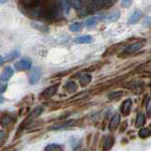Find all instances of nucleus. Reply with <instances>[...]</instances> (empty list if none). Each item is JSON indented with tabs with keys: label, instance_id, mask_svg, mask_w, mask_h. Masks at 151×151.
I'll return each mask as SVG.
<instances>
[{
	"label": "nucleus",
	"instance_id": "nucleus-1",
	"mask_svg": "<svg viewBox=\"0 0 151 151\" xmlns=\"http://www.w3.org/2000/svg\"><path fill=\"white\" fill-rule=\"evenodd\" d=\"M42 76V71L40 68L34 67L32 68L29 72V82L30 84H35L37 81H39V79Z\"/></svg>",
	"mask_w": 151,
	"mask_h": 151
},
{
	"label": "nucleus",
	"instance_id": "nucleus-2",
	"mask_svg": "<svg viewBox=\"0 0 151 151\" xmlns=\"http://www.w3.org/2000/svg\"><path fill=\"white\" fill-rule=\"evenodd\" d=\"M14 67L18 71H24V70H28L31 67V63L27 60H20L15 63Z\"/></svg>",
	"mask_w": 151,
	"mask_h": 151
},
{
	"label": "nucleus",
	"instance_id": "nucleus-3",
	"mask_svg": "<svg viewBox=\"0 0 151 151\" xmlns=\"http://www.w3.org/2000/svg\"><path fill=\"white\" fill-rule=\"evenodd\" d=\"M110 1V0H92L91 4H90V11L94 12L97 11V9H101L102 7H104L105 5H107V3Z\"/></svg>",
	"mask_w": 151,
	"mask_h": 151
},
{
	"label": "nucleus",
	"instance_id": "nucleus-4",
	"mask_svg": "<svg viewBox=\"0 0 151 151\" xmlns=\"http://www.w3.org/2000/svg\"><path fill=\"white\" fill-rule=\"evenodd\" d=\"M131 106H132L131 99H126V100L122 103L121 108H120V111L122 112V114L124 116L129 115L130 111H131Z\"/></svg>",
	"mask_w": 151,
	"mask_h": 151
},
{
	"label": "nucleus",
	"instance_id": "nucleus-5",
	"mask_svg": "<svg viewBox=\"0 0 151 151\" xmlns=\"http://www.w3.org/2000/svg\"><path fill=\"white\" fill-rule=\"evenodd\" d=\"M120 17V12L118 9H113V11L110 12L108 14H106L105 17H104V21L105 22H114L116 21L118 18Z\"/></svg>",
	"mask_w": 151,
	"mask_h": 151
},
{
	"label": "nucleus",
	"instance_id": "nucleus-6",
	"mask_svg": "<svg viewBox=\"0 0 151 151\" xmlns=\"http://www.w3.org/2000/svg\"><path fill=\"white\" fill-rule=\"evenodd\" d=\"M120 124V114L118 113H114V115L111 117V119L110 120V123H109V129L111 131L116 129L118 126Z\"/></svg>",
	"mask_w": 151,
	"mask_h": 151
},
{
	"label": "nucleus",
	"instance_id": "nucleus-7",
	"mask_svg": "<svg viewBox=\"0 0 151 151\" xmlns=\"http://www.w3.org/2000/svg\"><path fill=\"white\" fill-rule=\"evenodd\" d=\"M142 47H143V44L142 42H134V44H131L129 45H127L126 47V49L124 51L125 54H131L134 53V52L139 51Z\"/></svg>",
	"mask_w": 151,
	"mask_h": 151
},
{
	"label": "nucleus",
	"instance_id": "nucleus-8",
	"mask_svg": "<svg viewBox=\"0 0 151 151\" xmlns=\"http://www.w3.org/2000/svg\"><path fill=\"white\" fill-rule=\"evenodd\" d=\"M58 87L59 85L56 84V85H53V86H50L47 89H45L44 92H42V96L44 98H49L51 96H53L54 94L56 93V92L58 91Z\"/></svg>",
	"mask_w": 151,
	"mask_h": 151
},
{
	"label": "nucleus",
	"instance_id": "nucleus-9",
	"mask_svg": "<svg viewBox=\"0 0 151 151\" xmlns=\"http://www.w3.org/2000/svg\"><path fill=\"white\" fill-rule=\"evenodd\" d=\"M12 75H13V69L9 66V67H6L3 70V72L0 75V79L2 81H8V80L11 79Z\"/></svg>",
	"mask_w": 151,
	"mask_h": 151
},
{
	"label": "nucleus",
	"instance_id": "nucleus-10",
	"mask_svg": "<svg viewBox=\"0 0 151 151\" xmlns=\"http://www.w3.org/2000/svg\"><path fill=\"white\" fill-rule=\"evenodd\" d=\"M113 144H114V139H113V137L109 135V136H105L103 139V142H102V145H103V149L104 150H109L112 147Z\"/></svg>",
	"mask_w": 151,
	"mask_h": 151
},
{
	"label": "nucleus",
	"instance_id": "nucleus-11",
	"mask_svg": "<svg viewBox=\"0 0 151 151\" xmlns=\"http://www.w3.org/2000/svg\"><path fill=\"white\" fill-rule=\"evenodd\" d=\"M141 16H142V12L139 11V9L134 11L133 12L131 13V15L129 18V25H134V24H136L140 20Z\"/></svg>",
	"mask_w": 151,
	"mask_h": 151
},
{
	"label": "nucleus",
	"instance_id": "nucleus-12",
	"mask_svg": "<svg viewBox=\"0 0 151 151\" xmlns=\"http://www.w3.org/2000/svg\"><path fill=\"white\" fill-rule=\"evenodd\" d=\"M42 107H37L36 109H34L30 113H29V115L27 116V120H26V123H28L29 121H31V120H33V119H35L36 117H38L39 116L41 113H42Z\"/></svg>",
	"mask_w": 151,
	"mask_h": 151
},
{
	"label": "nucleus",
	"instance_id": "nucleus-13",
	"mask_svg": "<svg viewBox=\"0 0 151 151\" xmlns=\"http://www.w3.org/2000/svg\"><path fill=\"white\" fill-rule=\"evenodd\" d=\"M92 80V76L90 74H83L79 77V83L81 86H87Z\"/></svg>",
	"mask_w": 151,
	"mask_h": 151
},
{
	"label": "nucleus",
	"instance_id": "nucleus-14",
	"mask_svg": "<svg viewBox=\"0 0 151 151\" xmlns=\"http://www.w3.org/2000/svg\"><path fill=\"white\" fill-rule=\"evenodd\" d=\"M92 41H93V38L90 35L80 36L75 39V42H77V44H90V42H92Z\"/></svg>",
	"mask_w": 151,
	"mask_h": 151
},
{
	"label": "nucleus",
	"instance_id": "nucleus-15",
	"mask_svg": "<svg viewBox=\"0 0 151 151\" xmlns=\"http://www.w3.org/2000/svg\"><path fill=\"white\" fill-rule=\"evenodd\" d=\"M0 124H1V126L4 127H9L12 124H13V119H12V117L9 115H4L1 118V120H0Z\"/></svg>",
	"mask_w": 151,
	"mask_h": 151
},
{
	"label": "nucleus",
	"instance_id": "nucleus-16",
	"mask_svg": "<svg viewBox=\"0 0 151 151\" xmlns=\"http://www.w3.org/2000/svg\"><path fill=\"white\" fill-rule=\"evenodd\" d=\"M65 90L69 93H75L78 90V85L75 81H69L65 84Z\"/></svg>",
	"mask_w": 151,
	"mask_h": 151
},
{
	"label": "nucleus",
	"instance_id": "nucleus-17",
	"mask_svg": "<svg viewBox=\"0 0 151 151\" xmlns=\"http://www.w3.org/2000/svg\"><path fill=\"white\" fill-rule=\"evenodd\" d=\"M145 124V116L144 113H139L138 116L136 117V121H135V127H142Z\"/></svg>",
	"mask_w": 151,
	"mask_h": 151
},
{
	"label": "nucleus",
	"instance_id": "nucleus-18",
	"mask_svg": "<svg viewBox=\"0 0 151 151\" xmlns=\"http://www.w3.org/2000/svg\"><path fill=\"white\" fill-rule=\"evenodd\" d=\"M151 134L150 132V129H148V127H143V129H141L138 132V135L140 138H147V137H149Z\"/></svg>",
	"mask_w": 151,
	"mask_h": 151
},
{
	"label": "nucleus",
	"instance_id": "nucleus-19",
	"mask_svg": "<svg viewBox=\"0 0 151 151\" xmlns=\"http://www.w3.org/2000/svg\"><path fill=\"white\" fill-rule=\"evenodd\" d=\"M97 23V18L96 17H91L86 20V22H85V27H86L87 28H92L93 27H96Z\"/></svg>",
	"mask_w": 151,
	"mask_h": 151
},
{
	"label": "nucleus",
	"instance_id": "nucleus-20",
	"mask_svg": "<svg viewBox=\"0 0 151 151\" xmlns=\"http://www.w3.org/2000/svg\"><path fill=\"white\" fill-rule=\"evenodd\" d=\"M45 149V150H48V151H52V150L59 151V150H63V146H60V145H57V144H50V145H47Z\"/></svg>",
	"mask_w": 151,
	"mask_h": 151
},
{
	"label": "nucleus",
	"instance_id": "nucleus-21",
	"mask_svg": "<svg viewBox=\"0 0 151 151\" xmlns=\"http://www.w3.org/2000/svg\"><path fill=\"white\" fill-rule=\"evenodd\" d=\"M81 24H80L79 22H76V23H73L72 25H71L69 27L70 30L71 31H74V32H78V31H80V29H81Z\"/></svg>",
	"mask_w": 151,
	"mask_h": 151
},
{
	"label": "nucleus",
	"instance_id": "nucleus-22",
	"mask_svg": "<svg viewBox=\"0 0 151 151\" xmlns=\"http://www.w3.org/2000/svg\"><path fill=\"white\" fill-rule=\"evenodd\" d=\"M68 3H70L75 9H80L82 7V1L81 0H68Z\"/></svg>",
	"mask_w": 151,
	"mask_h": 151
},
{
	"label": "nucleus",
	"instance_id": "nucleus-23",
	"mask_svg": "<svg viewBox=\"0 0 151 151\" xmlns=\"http://www.w3.org/2000/svg\"><path fill=\"white\" fill-rule=\"evenodd\" d=\"M123 92L121 91H117V92H112L111 93H110V96H109V97H110L111 99H116L118 97H120L123 96Z\"/></svg>",
	"mask_w": 151,
	"mask_h": 151
},
{
	"label": "nucleus",
	"instance_id": "nucleus-24",
	"mask_svg": "<svg viewBox=\"0 0 151 151\" xmlns=\"http://www.w3.org/2000/svg\"><path fill=\"white\" fill-rule=\"evenodd\" d=\"M131 3H132V0H122L121 5H122V7H124V8H129L131 5Z\"/></svg>",
	"mask_w": 151,
	"mask_h": 151
},
{
	"label": "nucleus",
	"instance_id": "nucleus-25",
	"mask_svg": "<svg viewBox=\"0 0 151 151\" xmlns=\"http://www.w3.org/2000/svg\"><path fill=\"white\" fill-rule=\"evenodd\" d=\"M5 138H6V133H5V131L0 130V146H1L4 144Z\"/></svg>",
	"mask_w": 151,
	"mask_h": 151
},
{
	"label": "nucleus",
	"instance_id": "nucleus-26",
	"mask_svg": "<svg viewBox=\"0 0 151 151\" xmlns=\"http://www.w3.org/2000/svg\"><path fill=\"white\" fill-rule=\"evenodd\" d=\"M7 90V84L6 83H3V82H0V93H3L6 92Z\"/></svg>",
	"mask_w": 151,
	"mask_h": 151
},
{
	"label": "nucleus",
	"instance_id": "nucleus-27",
	"mask_svg": "<svg viewBox=\"0 0 151 151\" xmlns=\"http://www.w3.org/2000/svg\"><path fill=\"white\" fill-rule=\"evenodd\" d=\"M145 109H146V112H147V114L150 116V114H151V111H150V99H149V98L147 99V102H146V106H145Z\"/></svg>",
	"mask_w": 151,
	"mask_h": 151
},
{
	"label": "nucleus",
	"instance_id": "nucleus-28",
	"mask_svg": "<svg viewBox=\"0 0 151 151\" xmlns=\"http://www.w3.org/2000/svg\"><path fill=\"white\" fill-rule=\"evenodd\" d=\"M3 63H4V59H3V57L0 56V66H1V65L3 64Z\"/></svg>",
	"mask_w": 151,
	"mask_h": 151
},
{
	"label": "nucleus",
	"instance_id": "nucleus-29",
	"mask_svg": "<svg viewBox=\"0 0 151 151\" xmlns=\"http://www.w3.org/2000/svg\"><path fill=\"white\" fill-rule=\"evenodd\" d=\"M4 101H5L4 97H3V96H0V104H1V103H3Z\"/></svg>",
	"mask_w": 151,
	"mask_h": 151
},
{
	"label": "nucleus",
	"instance_id": "nucleus-30",
	"mask_svg": "<svg viewBox=\"0 0 151 151\" xmlns=\"http://www.w3.org/2000/svg\"><path fill=\"white\" fill-rule=\"evenodd\" d=\"M6 2H7V0H0V4H4Z\"/></svg>",
	"mask_w": 151,
	"mask_h": 151
}]
</instances>
